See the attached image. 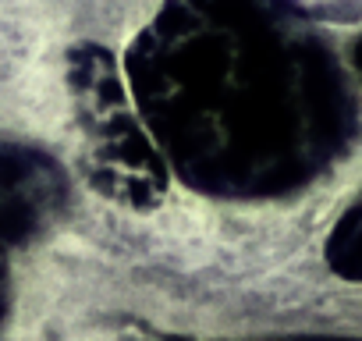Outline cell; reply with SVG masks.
I'll return each instance as SVG.
<instances>
[{
  "label": "cell",
  "mask_w": 362,
  "mask_h": 341,
  "mask_svg": "<svg viewBox=\"0 0 362 341\" xmlns=\"http://www.w3.org/2000/svg\"><path fill=\"white\" fill-rule=\"evenodd\" d=\"M327 263L348 281H362V203L351 207L327 238Z\"/></svg>",
  "instance_id": "277c9868"
},
{
  "label": "cell",
  "mask_w": 362,
  "mask_h": 341,
  "mask_svg": "<svg viewBox=\"0 0 362 341\" xmlns=\"http://www.w3.org/2000/svg\"><path fill=\"white\" fill-rule=\"evenodd\" d=\"M121 71L170 175L217 200L302 189L351 132L337 64L277 0H163Z\"/></svg>",
  "instance_id": "6da1fadb"
},
{
  "label": "cell",
  "mask_w": 362,
  "mask_h": 341,
  "mask_svg": "<svg viewBox=\"0 0 362 341\" xmlns=\"http://www.w3.org/2000/svg\"><path fill=\"white\" fill-rule=\"evenodd\" d=\"M57 167L33 149L0 146V249L36 235L61 207Z\"/></svg>",
  "instance_id": "3957f363"
},
{
  "label": "cell",
  "mask_w": 362,
  "mask_h": 341,
  "mask_svg": "<svg viewBox=\"0 0 362 341\" xmlns=\"http://www.w3.org/2000/svg\"><path fill=\"white\" fill-rule=\"evenodd\" d=\"M68 89L93 189L132 210L156 207L167 196L170 167L128 93L121 61L93 43L71 50Z\"/></svg>",
  "instance_id": "7a4b0ae2"
},
{
  "label": "cell",
  "mask_w": 362,
  "mask_h": 341,
  "mask_svg": "<svg viewBox=\"0 0 362 341\" xmlns=\"http://www.w3.org/2000/svg\"><path fill=\"white\" fill-rule=\"evenodd\" d=\"M0 316H4V270H0Z\"/></svg>",
  "instance_id": "8992f818"
},
{
  "label": "cell",
  "mask_w": 362,
  "mask_h": 341,
  "mask_svg": "<svg viewBox=\"0 0 362 341\" xmlns=\"http://www.w3.org/2000/svg\"><path fill=\"white\" fill-rule=\"evenodd\" d=\"M355 68L362 71V36H358V43H355Z\"/></svg>",
  "instance_id": "5b68a950"
}]
</instances>
